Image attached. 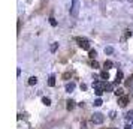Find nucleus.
Returning a JSON list of instances; mask_svg holds the SVG:
<instances>
[{
    "label": "nucleus",
    "instance_id": "16",
    "mask_svg": "<svg viewBox=\"0 0 133 129\" xmlns=\"http://www.w3.org/2000/svg\"><path fill=\"white\" fill-rule=\"evenodd\" d=\"M126 119H127V120H130V122L133 120V111H132V110H130V111L126 114Z\"/></svg>",
    "mask_w": 133,
    "mask_h": 129
},
{
    "label": "nucleus",
    "instance_id": "9",
    "mask_svg": "<svg viewBox=\"0 0 133 129\" xmlns=\"http://www.w3.org/2000/svg\"><path fill=\"white\" fill-rule=\"evenodd\" d=\"M100 78H102V80H109V74H108V71H106V69L100 72Z\"/></svg>",
    "mask_w": 133,
    "mask_h": 129
},
{
    "label": "nucleus",
    "instance_id": "23",
    "mask_svg": "<svg viewBox=\"0 0 133 129\" xmlns=\"http://www.w3.org/2000/svg\"><path fill=\"white\" fill-rule=\"evenodd\" d=\"M109 116H111V119H114V117H115V111H111V114H109Z\"/></svg>",
    "mask_w": 133,
    "mask_h": 129
},
{
    "label": "nucleus",
    "instance_id": "14",
    "mask_svg": "<svg viewBox=\"0 0 133 129\" xmlns=\"http://www.w3.org/2000/svg\"><path fill=\"white\" fill-rule=\"evenodd\" d=\"M88 56H90V59H96V56H97L96 50H88Z\"/></svg>",
    "mask_w": 133,
    "mask_h": 129
},
{
    "label": "nucleus",
    "instance_id": "24",
    "mask_svg": "<svg viewBox=\"0 0 133 129\" xmlns=\"http://www.w3.org/2000/svg\"><path fill=\"white\" fill-rule=\"evenodd\" d=\"M124 129H133V126H132V125H127V126H126Z\"/></svg>",
    "mask_w": 133,
    "mask_h": 129
},
{
    "label": "nucleus",
    "instance_id": "4",
    "mask_svg": "<svg viewBox=\"0 0 133 129\" xmlns=\"http://www.w3.org/2000/svg\"><path fill=\"white\" fill-rule=\"evenodd\" d=\"M118 104H120V107H126L127 104H129V96H126V95H123V96H120V99H118Z\"/></svg>",
    "mask_w": 133,
    "mask_h": 129
},
{
    "label": "nucleus",
    "instance_id": "17",
    "mask_svg": "<svg viewBox=\"0 0 133 129\" xmlns=\"http://www.w3.org/2000/svg\"><path fill=\"white\" fill-rule=\"evenodd\" d=\"M102 104H103V101H102L100 98H97L96 101H94V104H93V105H94V107H100Z\"/></svg>",
    "mask_w": 133,
    "mask_h": 129
},
{
    "label": "nucleus",
    "instance_id": "21",
    "mask_svg": "<svg viewBox=\"0 0 133 129\" xmlns=\"http://www.w3.org/2000/svg\"><path fill=\"white\" fill-rule=\"evenodd\" d=\"M91 66H93V68L96 69V68H99V63H97L96 60H93V62H91Z\"/></svg>",
    "mask_w": 133,
    "mask_h": 129
},
{
    "label": "nucleus",
    "instance_id": "1",
    "mask_svg": "<svg viewBox=\"0 0 133 129\" xmlns=\"http://www.w3.org/2000/svg\"><path fill=\"white\" fill-rule=\"evenodd\" d=\"M79 14V0H72V5H70V15L73 18H76Z\"/></svg>",
    "mask_w": 133,
    "mask_h": 129
},
{
    "label": "nucleus",
    "instance_id": "19",
    "mask_svg": "<svg viewBox=\"0 0 133 129\" xmlns=\"http://www.w3.org/2000/svg\"><path fill=\"white\" fill-rule=\"evenodd\" d=\"M115 95H117V96H118V98H120V96H123V95H124V93H123V89H117V90H115Z\"/></svg>",
    "mask_w": 133,
    "mask_h": 129
},
{
    "label": "nucleus",
    "instance_id": "3",
    "mask_svg": "<svg viewBox=\"0 0 133 129\" xmlns=\"http://www.w3.org/2000/svg\"><path fill=\"white\" fill-rule=\"evenodd\" d=\"M76 42H79V47L82 50H90V42L85 38H76Z\"/></svg>",
    "mask_w": 133,
    "mask_h": 129
},
{
    "label": "nucleus",
    "instance_id": "11",
    "mask_svg": "<svg viewBox=\"0 0 133 129\" xmlns=\"http://www.w3.org/2000/svg\"><path fill=\"white\" fill-rule=\"evenodd\" d=\"M112 90H114V84L105 83V92H112Z\"/></svg>",
    "mask_w": 133,
    "mask_h": 129
},
{
    "label": "nucleus",
    "instance_id": "13",
    "mask_svg": "<svg viewBox=\"0 0 133 129\" xmlns=\"http://www.w3.org/2000/svg\"><path fill=\"white\" fill-rule=\"evenodd\" d=\"M42 102H43V105H46V107H49V105H51V99H49V98H46V96H43V98H42Z\"/></svg>",
    "mask_w": 133,
    "mask_h": 129
},
{
    "label": "nucleus",
    "instance_id": "8",
    "mask_svg": "<svg viewBox=\"0 0 133 129\" xmlns=\"http://www.w3.org/2000/svg\"><path fill=\"white\" fill-rule=\"evenodd\" d=\"M112 66H114V63H112V62H111V60H106V62H105V63H103V68L106 69V71H108V69H111V68H112Z\"/></svg>",
    "mask_w": 133,
    "mask_h": 129
},
{
    "label": "nucleus",
    "instance_id": "2",
    "mask_svg": "<svg viewBox=\"0 0 133 129\" xmlns=\"http://www.w3.org/2000/svg\"><path fill=\"white\" fill-rule=\"evenodd\" d=\"M91 122L94 123V125H102L105 122V116H103L102 113H94L91 116Z\"/></svg>",
    "mask_w": 133,
    "mask_h": 129
},
{
    "label": "nucleus",
    "instance_id": "18",
    "mask_svg": "<svg viewBox=\"0 0 133 129\" xmlns=\"http://www.w3.org/2000/svg\"><path fill=\"white\" fill-rule=\"evenodd\" d=\"M112 53H114V48L112 47H106L105 48V54H112Z\"/></svg>",
    "mask_w": 133,
    "mask_h": 129
},
{
    "label": "nucleus",
    "instance_id": "22",
    "mask_svg": "<svg viewBox=\"0 0 133 129\" xmlns=\"http://www.w3.org/2000/svg\"><path fill=\"white\" fill-rule=\"evenodd\" d=\"M81 129H87V125H85V122L81 123Z\"/></svg>",
    "mask_w": 133,
    "mask_h": 129
},
{
    "label": "nucleus",
    "instance_id": "15",
    "mask_svg": "<svg viewBox=\"0 0 133 129\" xmlns=\"http://www.w3.org/2000/svg\"><path fill=\"white\" fill-rule=\"evenodd\" d=\"M36 83H37V78H36V77H30V78H29V84H30V86H35Z\"/></svg>",
    "mask_w": 133,
    "mask_h": 129
},
{
    "label": "nucleus",
    "instance_id": "12",
    "mask_svg": "<svg viewBox=\"0 0 133 129\" xmlns=\"http://www.w3.org/2000/svg\"><path fill=\"white\" fill-rule=\"evenodd\" d=\"M57 48H58V44H57V42H52V44H51V47H49L51 53H55V51H57Z\"/></svg>",
    "mask_w": 133,
    "mask_h": 129
},
{
    "label": "nucleus",
    "instance_id": "6",
    "mask_svg": "<svg viewBox=\"0 0 133 129\" xmlns=\"http://www.w3.org/2000/svg\"><path fill=\"white\" fill-rule=\"evenodd\" d=\"M73 90H75V83H67L66 84V92L70 93V92H73Z\"/></svg>",
    "mask_w": 133,
    "mask_h": 129
},
{
    "label": "nucleus",
    "instance_id": "20",
    "mask_svg": "<svg viewBox=\"0 0 133 129\" xmlns=\"http://www.w3.org/2000/svg\"><path fill=\"white\" fill-rule=\"evenodd\" d=\"M49 23H51V26H52V27H55V26H57V21H55V18H52V17L49 18Z\"/></svg>",
    "mask_w": 133,
    "mask_h": 129
},
{
    "label": "nucleus",
    "instance_id": "7",
    "mask_svg": "<svg viewBox=\"0 0 133 129\" xmlns=\"http://www.w3.org/2000/svg\"><path fill=\"white\" fill-rule=\"evenodd\" d=\"M66 108H67V110H69V111H70V110H73V108H75V102H73V101H72V99H69V101H67V102H66Z\"/></svg>",
    "mask_w": 133,
    "mask_h": 129
},
{
    "label": "nucleus",
    "instance_id": "10",
    "mask_svg": "<svg viewBox=\"0 0 133 129\" xmlns=\"http://www.w3.org/2000/svg\"><path fill=\"white\" fill-rule=\"evenodd\" d=\"M48 86H51V87H54V86H55V75H51V77H49Z\"/></svg>",
    "mask_w": 133,
    "mask_h": 129
},
{
    "label": "nucleus",
    "instance_id": "5",
    "mask_svg": "<svg viewBox=\"0 0 133 129\" xmlns=\"http://www.w3.org/2000/svg\"><path fill=\"white\" fill-rule=\"evenodd\" d=\"M121 81H123V72H121V71H118V72H117V77H115L114 84H120Z\"/></svg>",
    "mask_w": 133,
    "mask_h": 129
}]
</instances>
